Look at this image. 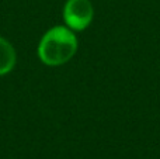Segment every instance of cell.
Listing matches in <instances>:
<instances>
[{"label":"cell","mask_w":160,"mask_h":159,"mask_svg":"<svg viewBox=\"0 0 160 159\" xmlns=\"http://www.w3.org/2000/svg\"><path fill=\"white\" fill-rule=\"evenodd\" d=\"M79 41L75 31L66 25L51 27L38 42V58L47 66H62L78 52Z\"/></svg>","instance_id":"6da1fadb"},{"label":"cell","mask_w":160,"mask_h":159,"mask_svg":"<svg viewBox=\"0 0 160 159\" xmlns=\"http://www.w3.org/2000/svg\"><path fill=\"white\" fill-rule=\"evenodd\" d=\"M62 17L65 25L72 31H84L93 23L94 7L90 0H66Z\"/></svg>","instance_id":"7a4b0ae2"},{"label":"cell","mask_w":160,"mask_h":159,"mask_svg":"<svg viewBox=\"0 0 160 159\" xmlns=\"http://www.w3.org/2000/svg\"><path fill=\"white\" fill-rule=\"evenodd\" d=\"M17 64V52L8 39L0 37V76L8 75Z\"/></svg>","instance_id":"3957f363"}]
</instances>
